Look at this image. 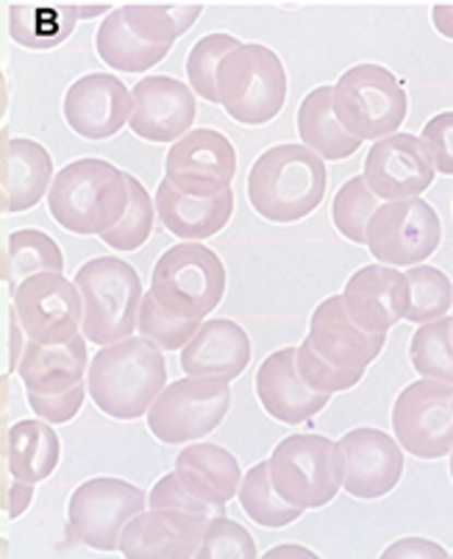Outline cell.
<instances>
[{"label": "cell", "mask_w": 453, "mask_h": 559, "mask_svg": "<svg viewBox=\"0 0 453 559\" xmlns=\"http://www.w3.org/2000/svg\"><path fill=\"white\" fill-rule=\"evenodd\" d=\"M167 384L162 350L142 337L104 345L86 368V393L115 420L142 418Z\"/></svg>", "instance_id": "cell-1"}, {"label": "cell", "mask_w": 453, "mask_h": 559, "mask_svg": "<svg viewBox=\"0 0 453 559\" xmlns=\"http://www.w3.org/2000/svg\"><path fill=\"white\" fill-rule=\"evenodd\" d=\"M53 221L81 237H104L129 206L126 173L104 159H75L56 173L48 190Z\"/></svg>", "instance_id": "cell-2"}, {"label": "cell", "mask_w": 453, "mask_h": 559, "mask_svg": "<svg viewBox=\"0 0 453 559\" xmlns=\"http://www.w3.org/2000/svg\"><path fill=\"white\" fill-rule=\"evenodd\" d=\"M329 173L320 156L303 145L264 151L248 176V198L259 217L270 223H298L320 206Z\"/></svg>", "instance_id": "cell-3"}, {"label": "cell", "mask_w": 453, "mask_h": 559, "mask_svg": "<svg viewBox=\"0 0 453 559\" xmlns=\"http://www.w3.org/2000/svg\"><path fill=\"white\" fill-rule=\"evenodd\" d=\"M287 70L264 45H239L217 68V104L242 126L276 120L287 100Z\"/></svg>", "instance_id": "cell-4"}, {"label": "cell", "mask_w": 453, "mask_h": 559, "mask_svg": "<svg viewBox=\"0 0 453 559\" xmlns=\"http://www.w3.org/2000/svg\"><path fill=\"white\" fill-rule=\"evenodd\" d=\"M75 287L84 304V337L95 345H111L131 337L142 301V282L126 259L98 257L81 264Z\"/></svg>", "instance_id": "cell-5"}, {"label": "cell", "mask_w": 453, "mask_h": 559, "mask_svg": "<svg viewBox=\"0 0 453 559\" xmlns=\"http://www.w3.org/2000/svg\"><path fill=\"white\" fill-rule=\"evenodd\" d=\"M270 481L287 504L320 510L343 487V454L323 435H289L273 449L267 462Z\"/></svg>", "instance_id": "cell-6"}, {"label": "cell", "mask_w": 453, "mask_h": 559, "mask_svg": "<svg viewBox=\"0 0 453 559\" xmlns=\"http://www.w3.org/2000/svg\"><path fill=\"white\" fill-rule=\"evenodd\" d=\"M151 296L176 318L203 320L226 296L223 259L201 242L172 246L156 262Z\"/></svg>", "instance_id": "cell-7"}, {"label": "cell", "mask_w": 453, "mask_h": 559, "mask_svg": "<svg viewBox=\"0 0 453 559\" xmlns=\"http://www.w3.org/2000/svg\"><path fill=\"white\" fill-rule=\"evenodd\" d=\"M404 84L381 64H356L334 86V115L356 140H384L404 126Z\"/></svg>", "instance_id": "cell-8"}, {"label": "cell", "mask_w": 453, "mask_h": 559, "mask_svg": "<svg viewBox=\"0 0 453 559\" xmlns=\"http://www.w3.org/2000/svg\"><path fill=\"white\" fill-rule=\"evenodd\" d=\"M228 406H231L228 381L187 376L162 390L145 415L159 443L178 445L212 435L226 420Z\"/></svg>", "instance_id": "cell-9"}, {"label": "cell", "mask_w": 453, "mask_h": 559, "mask_svg": "<svg viewBox=\"0 0 453 559\" xmlns=\"http://www.w3.org/2000/svg\"><path fill=\"white\" fill-rule=\"evenodd\" d=\"M147 507V498L131 481L98 476L70 496L68 535L95 551H115L120 532L134 515Z\"/></svg>", "instance_id": "cell-10"}, {"label": "cell", "mask_w": 453, "mask_h": 559, "mask_svg": "<svg viewBox=\"0 0 453 559\" xmlns=\"http://www.w3.org/2000/svg\"><path fill=\"white\" fill-rule=\"evenodd\" d=\"M23 329L25 340L39 345H62L79 334L84 304L73 282L62 273H34L12 293L9 307Z\"/></svg>", "instance_id": "cell-11"}, {"label": "cell", "mask_w": 453, "mask_h": 559, "mask_svg": "<svg viewBox=\"0 0 453 559\" xmlns=\"http://www.w3.org/2000/svg\"><path fill=\"white\" fill-rule=\"evenodd\" d=\"M398 445L420 460H442L453 449V384L422 379L409 384L392 406Z\"/></svg>", "instance_id": "cell-12"}, {"label": "cell", "mask_w": 453, "mask_h": 559, "mask_svg": "<svg viewBox=\"0 0 453 559\" xmlns=\"http://www.w3.org/2000/svg\"><path fill=\"white\" fill-rule=\"evenodd\" d=\"M442 223L422 198L390 201L368 223V248L381 264L415 267L440 248Z\"/></svg>", "instance_id": "cell-13"}, {"label": "cell", "mask_w": 453, "mask_h": 559, "mask_svg": "<svg viewBox=\"0 0 453 559\" xmlns=\"http://www.w3.org/2000/svg\"><path fill=\"white\" fill-rule=\"evenodd\" d=\"M165 173V179L187 195H217L237 176V151L220 131L195 129L167 151Z\"/></svg>", "instance_id": "cell-14"}, {"label": "cell", "mask_w": 453, "mask_h": 559, "mask_svg": "<svg viewBox=\"0 0 453 559\" xmlns=\"http://www.w3.org/2000/svg\"><path fill=\"white\" fill-rule=\"evenodd\" d=\"M198 104L190 84L147 75L131 90L129 129L147 142H178L195 126Z\"/></svg>", "instance_id": "cell-15"}, {"label": "cell", "mask_w": 453, "mask_h": 559, "mask_svg": "<svg viewBox=\"0 0 453 559\" xmlns=\"http://www.w3.org/2000/svg\"><path fill=\"white\" fill-rule=\"evenodd\" d=\"M343 487L354 498H381L398 487L404 476V454L398 440L379 429H354L339 440Z\"/></svg>", "instance_id": "cell-16"}, {"label": "cell", "mask_w": 453, "mask_h": 559, "mask_svg": "<svg viewBox=\"0 0 453 559\" xmlns=\"http://www.w3.org/2000/svg\"><path fill=\"white\" fill-rule=\"evenodd\" d=\"M370 192L384 201L420 198L434 181V165L415 134H390L370 148L365 176Z\"/></svg>", "instance_id": "cell-17"}, {"label": "cell", "mask_w": 453, "mask_h": 559, "mask_svg": "<svg viewBox=\"0 0 453 559\" xmlns=\"http://www.w3.org/2000/svg\"><path fill=\"white\" fill-rule=\"evenodd\" d=\"M343 304L356 326L370 334H386L406 318L409 282L390 264H368L348 278Z\"/></svg>", "instance_id": "cell-18"}, {"label": "cell", "mask_w": 453, "mask_h": 559, "mask_svg": "<svg viewBox=\"0 0 453 559\" xmlns=\"http://www.w3.org/2000/svg\"><path fill=\"white\" fill-rule=\"evenodd\" d=\"M131 93L109 73H90L73 81L64 95V120L84 140H109L129 123Z\"/></svg>", "instance_id": "cell-19"}, {"label": "cell", "mask_w": 453, "mask_h": 559, "mask_svg": "<svg viewBox=\"0 0 453 559\" xmlns=\"http://www.w3.org/2000/svg\"><path fill=\"white\" fill-rule=\"evenodd\" d=\"M206 526V518L142 510L123 526L117 548L129 559H190Z\"/></svg>", "instance_id": "cell-20"}, {"label": "cell", "mask_w": 453, "mask_h": 559, "mask_svg": "<svg viewBox=\"0 0 453 559\" xmlns=\"http://www.w3.org/2000/svg\"><path fill=\"white\" fill-rule=\"evenodd\" d=\"M307 340L325 362L343 370H365L386 345V334H370L356 326L345 312L343 296L325 298L314 309Z\"/></svg>", "instance_id": "cell-21"}, {"label": "cell", "mask_w": 453, "mask_h": 559, "mask_svg": "<svg viewBox=\"0 0 453 559\" xmlns=\"http://www.w3.org/2000/svg\"><path fill=\"white\" fill-rule=\"evenodd\" d=\"M257 395L270 418L282 424H307L331 401V393H318L300 379L295 365V348L270 354L257 373Z\"/></svg>", "instance_id": "cell-22"}, {"label": "cell", "mask_w": 453, "mask_h": 559, "mask_svg": "<svg viewBox=\"0 0 453 559\" xmlns=\"http://www.w3.org/2000/svg\"><path fill=\"white\" fill-rule=\"evenodd\" d=\"M251 362V337L234 320H206L181 348V368L192 379L231 381Z\"/></svg>", "instance_id": "cell-23"}, {"label": "cell", "mask_w": 453, "mask_h": 559, "mask_svg": "<svg viewBox=\"0 0 453 559\" xmlns=\"http://www.w3.org/2000/svg\"><path fill=\"white\" fill-rule=\"evenodd\" d=\"M53 159L34 140H14L12 131H0V187L9 201V212L34 210L50 190Z\"/></svg>", "instance_id": "cell-24"}, {"label": "cell", "mask_w": 453, "mask_h": 559, "mask_svg": "<svg viewBox=\"0 0 453 559\" xmlns=\"http://www.w3.org/2000/svg\"><path fill=\"white\" fill-rule=\"evenodd\" d=\"M90 368L86 357V340L75 334L70 343L62 345H39L34 340H25L23 354L17 359L20 381L25 384V393L32 395H56L68 393L70 388L81 384Z\"/></svg>", "instance_id": "cell-25"}, {"label": "cell", "mask_w": 453, "mask_h": 559, "mask_svg": "<svg viewBox=\"0 0 453 559\" xmlns=\"http://www.w3.org/2000/svg\"><path fill=\"white\" fill-rule=\"evenodd\" d=\"M156 215L162 217L165 228L184 242L206 240L228 226L234 215V192L231 187L217 195L198 198L176 190L170 181H162L156 190Z\"/></svg>", "instance_id": "cell-26"}, {"label": "cell", "mask_w": 453, "mask_h": 559, "mask_svg": "<svg viewBox=\"0 0 453 559\" xmlns=\"http://www.w3.org/2000/svg\"><path fill=\"white\" fill-rule=\"evenodd\" d=\"M109 7L86 3H14L9 7V37L28 50H50L68 43L79 20L98 17Z\"/></svg>", "instance_id": "cell-27"}, {"label": "cell", "mask_w": 453, "mask_h": 559, "mask_svg": "<svg viewBox=\"0 0 453 559\" xmlns=\"http://www.w3.org/2000/svg\"><path fill=\"white\" fill-rule=\"evenodd\" d=\"M178 481L187 492L206 501V504L226 507L239 490L242 471L231 451L212 443H192L176 456Z\"/></svg>", "instance_id": "cell-28"}, {"label": "cell", "mask_w": 453, "mask_h": 559, "mask_svg": "<svg viewBox=\"0 0 453 559\" xmlns=\"http://www.w3.org/2000/svg\"><path fill=\"white\" fill-rule=\"evenodd\" d=\"M298 134L314 156L329 162L348 159L361 148V140L350 136L334 115V86H318L300 100Z\"/></svg>", "instance_id": "cell-29"}, {"label": "cell", "mask_w": 453, "mask_h": 559, "mask_svg": "<svg viewBox=\"0 0 453 559\" xmlns=\"http://www.w3.org/2000/svg\"><path fill=\"white\" fill-rule=\"evenodd\" d=\"M59 460H62V443L48 420H17L9 429L7 462L20 481L39 485L59 467Z\"/></svg>", "instance_id": "cell-30"}, {"label": "cell", "mask_w": 453, "mask_h": 559, "mask_svg": "<svg viewBox=\"0 0 453 559\" xmlns=\"http://www.w3.org/2000/svg\"><path fill=\"white\" fill-rule=\"evenodd\" d=\"M201 3H129L120 7L126 28L147 45L172 48L201 17Z\"/></svg>", "instance_id": "cell-31"}, {"label": "cell", "mask_w": 453, "mask_h": 559, "mask_svg": "<svg viewBox=\"0 0 453 559\" xmlns=\"http://www.w3.org/2000/svg\"><path fill=\"white\" fill-rule=\"evenodd\" d=\"M95 48L98 56L109 68L120 70V73H145V70L156 68V64L170 53V48H159V45H147L140 37L126 28L120 9L106 14L100 23L98 37H95Z\"/></svg>", "instance_id": "cell-32"}, {"label": "cell", "mask_w": 453, "mask_h": 559, "mask_svg": "<svg viewBox=\"0 0 453 559\" xmlns=\"http://www.w3.org/2000/svg\"><path fill=\"white\" fill-rule=\"evenodd\" d=\"M64 253L53 237L37 228H20L9 234V293L34 273H62Z\"/></svg>", "instance_id": "cell-33"}, {"label": "cell", "mask_w": 453, "mask_h": 559, "mask_svg": "<svg viewBox=\"0 0 453 559\" xmlns=\"http://www.w3.org/2000/svg\"><path fill=\"white\" fill-rule=\"evenodd\" d=\"M239 504L248 512L253 523L264 528H284L300 518L298 507L287 504L276 492L273 481H270L267 462H259L248 471V476L239 481Z\"/></svg>", "instance_id": "cell-34"}, {"label": "cell", "mask_w": 453, "mask_h": 559, "mask_svg": "<svg viewBox=\"0 0 453 559\" xmlns=\"http://www.w3.org/2000/svg\"><path fill=\"white\" fill-rule=\"evenodd\" d=\"M409 359L426 379L453 384V318H437L422 323L412 337Z\"/></svg>", "instance_id": "cell-35"}, {"label": "cell", "mask_w": 453, "mask_h": 559, "mask_svg": "<svg viewBox=\"0 0 453 559\" xmlns=\"http://www.w3.org/2000/svg\"><path fill=\"white\" fill-rule=\"evenodd\" d=\"M409 282V309L406 320L409 323H431L437 318H445L448 309L453 307V284L442 271L431 264H415L409 273H404Z\"/></svg>", "instance_id": "cell-36"}, {"label": "cell", "mask_w": 453, "mask_h": 559, "mask_svg": "<svg viewBox=\"0 0 453 559\" xmlns=\"http://www.w3.org/2000/svg\"><path fill=\"white\" fill-rule=\"evenodd\" d=\"M375 210H379V198L370 192L368 181L356 176V179L345 181L339 187L334 206H331V217H334V226H337V231L343 234L345 240L365 246V240H368V223L375 215Z\"/></svg>", "instance_id": "cell-37"}, {"label": "cell", "mask_w": 453, "mask_h": 559, "mask_svg": "<svg viewBox=\"0 0 453 559\" xmlns=\"http://www.w3.org/2000/svg\"><path fill=\"white\" fill-rule=\"evenodd\" d=\"M126 181H129V206H126V215L120 217L111 231H106L100 240L106 242L115 251H136L147 242L151 231H154V201L147 195L145 187L126 173Z\"/></svg>", "instance_id": "cell-38"}, {"label": "cell", "mask_w": 453, "mask_h": 559, "mask_svg": "<svg viewBox=\"0 0 453 559\" xmlns=\"http://www.w3.org/2000/svg\"><path fill=\"white\" fill-rule=\"evenodd\" d=\"M201 320H184L167 312L151 293L142 296L140 312H136V332L142 340L154 343L159 350H178L184 348L198 332Z\"/></svg>", "instance_id": "cell-39"}, {"label": "cell", "mask_w": 453, "mask_h": 559, "mask_svg": "<svg viewBox=\"0 0 453 559\" xmlns=\"http://www.w3.org/2000/svg\"><path fill=\"white\" fill-rule=\"evenodd\" d=\"M239 39L231 34H206L187 56V75H190V90L201 95L208 104H217V68L220 62L239 48Z\"/></svg>", "instance_id": "cell-40"}, {"label": "cell", "mask_w": 453, "mask_h": 559, "mask_svg": "<svg viewBox=\"0 0 453 559\" xmlns=\"http://www.w3.org/2000/svg\"><path fill=\"white\" fill-rule=\"evenodd\" d=\"M257 543L248 535L246 526H239L237 521L226 515H215L208 521L206 532H203L201 543H198V554L201 559H253L257 557Z\"/></svg>", "instance_id": "cell-41"}, {"label": "cell", "mask_w": 453, "mask_h": 559, "mask_svg": "<svg viewBox=\"0 0 453 559\" xmlns=\"http://www.w3.org/2000/svg\"><path fill=\"white\" fill-rule=\"evenodd\" d=\"M295 365H298V373L300 379L307 381L309 388L318 390V393H343V390H350L354 384H359L365 370H343V368H334V365L325 362L320 357L318 350L312 348L309 340L295 348Z\"/></svg>", "instance_id": "cell-42"}, {"label": "cell", "mask_w": 453, "mask_h": 559, "mask_svg": "<svg viewBox=\"0 0 453 559\" xmlns=\"http://www.w3.org/2000/svg\"><path fill=\"white\" fill-rule=\"evenodd\" d=\"M147 507L162 512H178V515L206 518V521H212L215 515H226V507L206 504V501L195 498L192 492H187L176 474H167L156 481V487L147 496Z\"/></svg>", "instance_id": "cell-43"}, {"label": "cell", "mask_w": 453, "mask_h": 559, "mask_svg": "<svg viewBox=\"0 0 453 559\" xmlns=\"http://www.w3.org/2000/svg\"><path fill=\"white\" fill-rule=\"evenodd\" d=\"M422 148L429 154L434 173L453 176V111L431 117L426 129H422Z\"/></svg>", "instance_id": "cell-44"}, {"label": "cell", "mask_w": 453, "mask_h": 559, "mask_svg": "<svg viewBox=\"0 0 453 559\" xmlns=\"http://www.w3.org/2000/svg\"><path fill=\"white\" fill-rule=\"evenodd\" d=\"M25 399H28L32 409L37 412V418L48 420V424H70V420L81 412V406H84L86 384L81 381V384L70 388L68 393H56V395L25 393Z\"/></svg>", "instance_id": "cell-45"}, {"label": "cell", "mask_w": 453, "mask_h": 559, "mask_svg": "<svg viewBox=\"0 0 453 559\" xmlns=\"http://www.w3.org/2000/svg\"><path fill=\"white\" fill-rule=\"evenodd\" d=\"M34 501V485H25L9 471L7 454H0V512L9 518H20Z\"/></svg>", "instance_id": "cell-46"}, {"label": "cell", "mask_w": 453, "mask_h": 559, "mask_svg": "<svg viewBox=\"0 0 453 559\" xmlns=\"http://www.w3.org/2000/svg\"><path fill=\"white\" fill-rule=\"evenodd\" d=\"M392 557H448L445 548H440L431 540H417V537H409V540H401L395 546H390L384 551V559Z\"/></svg>", "instance_id": "cell-47"}, {"label": "cell", "mask_w": 453, "mask_h": 559, "mask_svg": "<svg viewBox=\"0 0 453 559\" xmlns=\"http://www.w3.org/2000/svg\"><path fill=\"white\" fill-rule=\"evenodd\" d=\"M9 429H12V379L0 376V454H7Z\"/></svg>", "instance_id": "cell-48"}, {"label": "cell", "mask_w": 453, "mask_h": 559, "mask_svg": "<svg viewBox=\"0 0 453 559\" xmlns=\"http://www.w3.org/2000/svg\"><path fill=\"white\" fill-rule=\"evenodd\" d=\"M12 215L9 212V201L7 195L0 192V282L9 284V237L3 234V223H7V217Z\"/></svg>", "instance_id": "cell-49"}, {"label": "cell", "mask_w": 453, "mask_h": 559, "mask_svg": "<svg viewBox=\"0 0 453 559\" xmlns=\"http://www.w3.org/2000/svg\"><path fill=\"white\" fill-rule=\"evenodd\" d=\"M431 20H434V28L445 39H453V3H437L431 9Z\"/></svg>", "instance_id": "cell-50"}, {"label": "cell", "mask_w": 453, "mask_h": 559, "mask_svg": "<svg viewBox=\"0 0 453 559\" xmlns=\"http://www.w3.org/2000/svg\"><path fill=\"white\" fill-rule=\"evenodd\" d=\"M7 109H9V84H7V75H3V70H0V120L7 117Z\"/></svg>", "instance_id": "cell-51"}, {"label": "cell", "mask_w": 453, "mask_h": 559, "mask_svg": "<svg viewBox=\"0 0 453 559\" xmlns=\"http://www.w3.org/2000/svg\"><path fill=\"white\" fill-rule=\"evenodd\" d=\"M287 554H298V557H314L312 551H303L300 546H278L276 551H270L267 557H287Z\"/></svg>", "instance_id": "cell-52"}, {"label": "cell", "mask_w": 453, "mask_h": 559, "mask_svg": "<svg viewBox=\"0 0 453 559\" xmlns=\"http://www.w3.org/2000/svg\"><path fill=\"white\" fill-rule=\"evenodd\" d=\"M0 557H9V543L0 540Z\"/></svg>", "instance_id": "cell-53"}, {"label": "cell", "mask_w": 453, "mask_h": 559, "mask_svg": "<svg viewBox=\"0 0 453 559\" xmlns=\"http://www.w3.org/2000/svg\"><path fill=\"white\" fill-rule=\"evenodd\" d=\"M451 479H453V449H451Z\"/></svg>", "instance_id": "cell-54"}]
</instances>
